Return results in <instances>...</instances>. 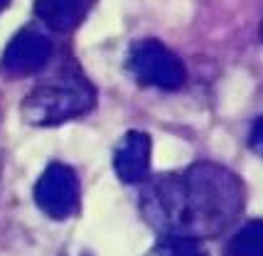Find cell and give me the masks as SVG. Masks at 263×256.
Returning a JSON list of instances; mask_svg holds the SVG:
<instances>
[{
    "label": "cell",
    "instance_id": "3",
    "mask_svg": "<svg viewBox=\"0 0 263 256\" xmlns=\"http://www.w3.org/2000/svg\"><path fill=\"white\" fill-rule=\"evenodd\" d=\"M128 71L136 77L138 84L162 92H177L187 79L182 59L158 40H140L130 47Z\"/></svg>",
    "mask_w": 263,
    "mask_h": 256
},
{
    "label": "cell",
    "instance_id": "7",
    "mask_svg": "<svg viewBox=\"0 0 263 256\" xmlns=\"http://www.w3.org/2000/svg\"><path fill=\"white\" fill-rule=\"evenodd\" d=\"M89 8H91V0H34L37 17L57 32L77 30L84 23Z\"/></svg>",
    "mask_w": 263,
    "mask_h": 256
},
{
    "label": "cell",
    "instance_id": "8",
    "mask_svg": "<svg viewBox=\"0 0 263 256\" xmlns=\"http://www.w3.org/2000/svg\"><path fill=\"white\" fill-rule=\"evenodd\" d=\"M227 256H261L263 254V227L258 220H251L234 234L227 244Z\"/></svg>",
    "mask_w": 263,
    "mask_h": 256
},
{
    "label": "cell",
    "instance_id": "5",
    "mask_svg": "<svg viewBox=\"0 0 263 256\" xmlns=\"http://www.w3.org/2000/svg\"><path fill=\"white\" fill-rule=\"evenodd\" d=\"M49 57H52L49 37L34 27H25L8 42L3 59H0V67L12 79H23V77H32L45 69Z\"/></svg>",
    "mask_w": 263,
    "mask_h": 256
},
{
    "label": "cell",
    "instance_id": "6",
    "mask_svg": "<svg viewBox=\"0 0 263 256\" xmlns=\"http://www.w3.org/2000/svg\"><path fill=\"white\" fill-rule=\"evenodd\" d=\"M150 153H153V143L150 136L143 131H128L121 138L118 148L114 155V168L116 175L128 182V185H138L148 177L150 170Z\"/></svg>",
    "mask_w": 263,
    "mask_h": 256
},
{
    "label": "cell",
    "instance_id": "2",
    "mask_svg": "<svg viewBox=\"0 0 263 256\" xmlns=\"http://www.w3.org/2000/svg\"><path fill=\"white\" fill-rule=\"evenodd\" d=\"M96 104V92L86 79L69 77L62 82L37 86L23 99V118L30 126H59L89 114Z\"/></svg>",
    "mask_w": 263,
    "mask_h": 256
},
{
    "label": "cell",
    "instance_id": "4",
    "mask_svg": "<svg viewBox=\"0 0 263 256\" xmlns=\"http://www.w3.org/2000/svg\"><path fill=\"white\" fill-rule=\"evenodd\" d=\"M79 177L64 163H52L45 168L34 185L37 207L52 220H69L79 212Z\"/></svg>",
    "mask_w": 263,
    "mask_h": 256
},
{
    "label": "cell",
    "instance_id": "1",
    "mask_svg": "<svg viewBox=\"0 0 263 256\" xmlns=\"http://www.w3.org/2000/svg\"><path fill=\"white\" fill-rule=\"evenodd\" d=\"M243 210V185L229 168L192 163L150 182L143 195L145 220L175 239H212L227 232Z\"/></svg>",
    "mask_w": 263,
    "mask_h": 256
},
{
    "label": "cell",
    "instance_id": "9",
    "mask_svg": "<svg viewBox=\"0 0 263 256\" xmlns=\"http://www.w3.org/2000/svg\"><path fill=\"white\" fill-rule=\"evenodd\" d=\"M150 256H206L199 251L197 242L192 239H175V236H165V242L158 244Z\"/></svg>",
    "mask_w": 263,
    "mask_h": 256
},
{
    "label": "cell",
    "instance_id": "10",
    "mask_svg": "<svg viewBox=\"0 0 263 256\" xmlns=\"http://www.w3.org/2000/svg\"><path fill=\"white\" fill-rule=\"evenodd\" d=\"M8 5H10V0H0V15H3V10H5Z\"/></svg>",
    "mask_w": 263,
    "mask_h": 256
}]
</instances>
